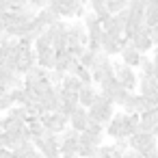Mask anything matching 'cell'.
<instances>
[{"instance_id":"6da1fadb","label":"cell","mask_w":158,"mask_h":158,"mask_svg":"<svg viewBox=\"0 0 158 158\" xmlns=\"http://www.w3.org/2000/svg\"><path fill=\"white\" fill-rule=\"evenodd\" d=\"M113 115H115V104L98 91L95 98H93V104L87 108V121L106 128V123L113 119Z\"/></svg>"},{"instance_id":"7a4b0ae2","label":"cell","mask_w":158,"mask_h":158,"mask_svg":"<svg viewBox=\"0 0 158 158\" xmlns=\"http://www.w3.org/2000/svg\"><path fill=\"white\" fill-rule=\"evenodd\" d=\"M128 149H132V152L145 156V154L158 149V141L154 139L152 132H134V134L128 139Z\"/></svg>"},{"instance_id":"3957f363","label":"cell","mask_w":158,"mask_h":158,"mask_svg":"<svg viewBox=\"0 0 158 158\" xmlns=\"http://www.w3.org/2000/svg\"><path fill=\"white\" fill-rule=\"evenodd\" d=\"M113 76H115V80H117L126 91H130V93H134V91H136V85H139L136 69L126 67L121 61H115V63H113Z\"/></svg>"},{"instance_id":"277c9868","label":"cell","mask_w":158,"mask_h":158,"mask_svg":"<svg viewBox=\"0 0 158 158\" xmlns=\"http://www.w3.org/2000/svg\"><path fill=\"white\" fill-rule=\"evenodd\" d=\"M100 93L104 95V98H108L115 106H121L126 100H128V95H130V91H126L115 78H110V80H106V82H102L100 85Z\"/></svg>"},{"instance_id":"5b68a950","label":"cell","mask_w":158,"mask_h":158,"mask_svg":"<svg viewBox=\"0 0 158 158\" xmlns=\"http://www.w3.org/2000/svg\"><path fill=\"white\" fill-rule=\"evenodd\" d=\"M46 31H48L50 37H52V50H54V52L67 48V22H65V20H59L56 24L48 26Z\"/></svg>"},{"instance_id":"8992f818","label":"cell","mask_w":158,"mask_h":158,"mask_svg":"<svg viewBox=\"0 0 158 158\" xmlns=\"http://www.w3.org/2000/svg\"><path fill=\"white\" fill-rule=\"evenodd\" d=\"M89 44V37H87V31L82 26L80 20H74V22H67V46H82L87 48Z\"/></svg>"},{"instance_id":"52a82bcc","label":"cell","mask_w":158,"mask_h":158,"mask_svg":"<svg viewBox=\"0 0 158 158\" xmlns=\"http://www.w3.org/2000/svg\"><path fill=\"white\" fill-rule=\"evenodd\" d=\"M39 121H41L44 130H50V132H54V134H61V132L69 126V119H67L65 115H61V113H46V115L39 117Z\"/></svg>"},{"instance_id":"ba28073f","label":"cell","mask_w":158,"mask_h":158,"mask_svg":"<svg viewBox=\"0 0 158 158\" xmlns=\"http://www.w3.org/2000/svg\"><path fill=\"white\" fill-rule=\"evenodd\" d=\"M128 41L132 44V48H134L139 54H147L149 50H154V46H152V41H149V28H147L145 24H143L141 28H136Z\"/></svg>"},{"instance_id":"9c48e42d","label":"cell","mask_w":158,"mask_h":158,"mask_svg":"<svg viewBox=\"0 0 158 158\" xmlns=\"http://www.w3.org/2000/svg\"><path fill=\"white\" fill-rule=\"evenodd\" d=\"M119 56H121V63H123L126 67H132V69H136L139 63H141V59H143V54H139L126 37H121V50H119Z\"/></svg>"},{"instance_id":"30bf717a","label":"cell","mask_w":158,"mask_h":158,"mask_svg":"<svg viewBox=\"0 0 158 158\" xmlns=\"http://www.w3.org/2000/svg\"><path fill=\"white\" fill-rule=\"evenodd\" d=\"M39 104H41L44 115H46V113H59V108H61L59 87H50L48 91H44V93L39 95Z\"/></svg>"},{"instance_id":"8fae6325","label":"cell","mask_w":158,"mask_h":158,"mask_svg":"<svg viewBox=\"0 0 158 158\" xmlns=\"http://www.w3.org/2000/svg\"><path fill=\"white\" fill-rule=\"evenodd\" d=\"M139 78V85H136V91L141 98H152V100H158V82L152 78V76H136Z\"/></svg>"},{"instance_id":"7c38bea8","label":"cell","mask_w":158,"mask_h":158,"mask_svg":"<svg viewBox=\"0 0 158 158\" xmlns=\"http://www.w3.org/2000/svg\"><path fill=\"white\" fill-rule=\"evenodd\" d=\"M104 130H91L87 128L85 132L78 134V145H91V147H100L104 145Z\"/></svg>"},{"instance_id":"4fadbf2b","label":"cell","mask_w":158,"mask_h":158,"mask_svg":"<svg viewBox=\"0 0 158 158\" xmlns=\"http://www.w3.org/2000/svg\"><path fill=\"white\" fill-rule=\"evenodd\" d=\"M35 20H37V22L44 26V28H48V26L56 24V22L61 20V15H59L56 7H54V5H50V7H46V9H41V11H37Z\"/></svg>"},{"instance_id":"5bb4252c","label":"cell","mask_w":158,"mask_h":158,"mask_svg":"<svg viewBox=\"0 0 158 158\" xmlns=\"http://www.w3.org/2000/svg\"><path fill=\"white\" fill-rule=\"evenodd\" d=\"M156 126H158V110L156 108H149V110L139 115V132H152Z\"/></svg>"},{"instance_id":"9a60e30c","label":"cell","mask_w":158,"mask_h":158,"mask_svg":"<svg viewBox=\"0 0 158 158\" xmlns=\"http://www.w3.org/2000/svg\"><path fill=\"white\" fill-rule=\"evenodd\" d=\"M87 108H82V106H78L72 115H69V128L74 130V132H85L87 130Z\"/></svg>"},{"instance_id":"2e32d148","label":"cell","mask_w":158,"mask_h":158,"mask_svg":"<svg viewBox=\"0 0 158 158\" xmlns=\"http://www.w3.org/2000/svg\"><path fill=\"white\" fill-rule=\"evenodd\" d=\"M100 50L110 59V56H115V54H119V50H121V39H113V37H108V35H104L102 33V39H100Z\"/></svg>"},{"instance_id":"e0dca14e","label":"cell","mask_w":158,"mask_h":158,"mask_svg":"<svg viewBox=\"0 0 158 158\" xmlns=\"http://www.w3.org/2000/svg\"><path fill=\"white\" fill-rule=\"evenodd\" d=\"M95 93H98V89L89 82V85H82L80 87V91L76 93L78 95V106H82V108H89L91 104H93V98H95Z\"/></svg>"},{"instance_id":"ac0fdd59","label":"cell","mask_w":158,"mask_h":158,"mask_svg":"<svg viewBox=\"0 0 158 158\" xmlns=\"http://www.w3.org/2000/svg\"><path fill=\"white\" fill-rule=\"evenodd\" d=\"M33 50H35V54H41V52L52 50V37H50V33H48V31H44V33L39 35V39L33 44Z\"/></svg>"},{"instance_id":"d6986e66","label":"cell","mask_w":158,"mask_h":158,"mask_svg":"<svg viewBox=\"0 0 158 158\" xmlns=\"http://www.w3.org/2000/svg\"><path fill=\"white\" fill-rule=\"evenodd\" d=\"M143 24H145L147 28H154V26H158V5H154V2H147V7H145V18H143Z\"/></svg>"},{"instance_id":"ffe728a7","label":"cell","mask_w":158,"mask_h":158,"mask_svg":"<svg viewBox=\"0 0 158 158\" xmlns=\"http://www.w3.org/2000/svg\"><path fill=\"white\" fill-rule=\"evenodd\" d=\"M37 67H41V69L50 72V69L54 67V50H48V52L37 54Z\"/></svg>"},{"instance_id":"44dd1931","label":"cell","mask_w":158,"mask_h":158,"mask_svg":"<svg viewBox=\"0 0 158 158\" xmlns=\"http://www.w3.org/2000/svg\"><path fill=\"white\" fill-rule=\"evenodd\" d=\"M63 91H69V93H78L80 91V87H82V82L76 78V76H69V74H65V78H63V82L59 85Z\"/></svg>"},{"instance_id":"7402d4cb","label":"cell","mask_w":158,"mask_h":158,"mask_svg":"<svg viewBox=\"0 0 158 158\" xmlns=\"http://www.w3.org/2000/svg\"><path fill=\"white\" fill-rule=\"evenodd\" d=\"M78 63H80V67H82V69L91 72V69L95 67V54H93V52H89V50L85 48V52L78 56Z\"/></svg>"},{"instance_id":"603a6c76","label":"cell","mask_w":158,"mask_h":158,"mask_svg":"<svg viewBox=\"0 0 158 158\" xmlns=\"http://www.w3.org/2000/svg\"><path fill=\"white\" fill-rule=\"evenodd\" d=\"M126 5H128V0H106V11H108V15H117V13L126 11Z\"/></svg>"},{"instance_id":"cb8c5ba5","label":"cell","mask_w":158,"mask_h":158,"mask_svg":"<svg viewBox=\"0 0 158 158\" xmlns=\"http://www.w3.org/2000/svg\"><path fill=\"white\" fill-rule=\"evenodd\" d=\"M152 74H154V63H152V59L147 54H143V59L139 63V74L136 76H152Z\"/></svg>"},{"instance_id":"d4e9b609","label":"cell","mask_w":158,"mask_h":158,"mask_svg":"<svg viewBox=\"0 0 158 158\" xmlns=\"http://www.w3.org/2000/svg\"><path fill=\"white\" fill-rule=\"evenodd\" d=\"M7 115H9L11 119H18V121H26V119H28V113H26L24 106H11V108L7 110Z\"/></svg>"},{"instance_id":"484cf974","label":"cell","mask_w":158,"mask_h":158,"mask_svg":"<svg viewBox=\"0 0 158 158\" xmlns=\"http://www.w3.org/2000/svg\"><path fill=\"white\" fill-rule=\"evenodd\" d=\"M145 7H147V0H128L126 5L128 11H143V13H145Z\"/></svg>"},{"instance_id":"4316f807","label":"cell","mask_w":158,"mask_h":158,"mask_svg":"<svg viewBox=\"0 0 158 158\" xmlns=\"http://www.w3.org/2000/svg\"><path fill=\"white\" fill-rule=\"evenodd\" d=\"M95 158H113V145H100L95 152Z\"/></svg>"},{"instance_id":"83f0119b","label":"cell","mask_w":158,"mask_h":158,"mask_svg":"<svg viewBox=\"0 0 158 158\" xmlns=\"http://www.w3.org/2000/svg\"><path fill=\"white\" fill-rule=\"evenodd\" d=\"M11 106H15V104H13V100H11V95H9V93L0 98V113H7Z\"/></svg>"},{"instance_id":"f1b7e54d","label":"cell","mask_w":158,"mask_h":158,"mask_svg":"<svg viewBox=\"0 0 158 158\" xmlns=\"http://www.w3.org/2000/svg\"><path fill=\"white\" fill-rule=\"evenodd\" d=\"M149 41H152V46H154V48L158 46V26L149 28Z\"/></svg>"},{"instance_id":"f546056e","label":"cell","mask_w":158,"mask_h":158,"mask_svg":"<svg viewBox=\"0 0 158 158\" xmlns=\"http://www.w3.org/2000/svg\"><path fill=\"white\" fill-rule=\"evenodd\" d=\"M0 158H15L11 149H0Z\"/></svg>"},{"instance_id":"4dcf8cb0","label":"cell","mask_w":158,"mask_h":158,"mask_svg":"<svg viewBox=\"0 0 158 158\" xmlns=\"http://www.w3.org/2000/svg\"><path fill=\"white\" fill-rule=\"evenodd\" d=\"M123 158H141V154H136V152L128 149V152H123Z\"/></svg>"}]
</instances>
